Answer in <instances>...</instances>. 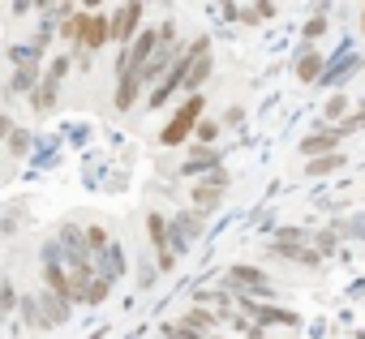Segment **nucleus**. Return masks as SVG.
I'll use <instances>...</instances> for the list:
<instances>
[{
	"label": "nucleus",
	"instance_id": "obj_1",
	"mask_svg": "<svg viewBox=\"0 0 365 339\" xmlns=\"http://www.w3.org/2000/svg\"><path fill=\"white\" fill-rule=\"evenodd\" d=\"M207 52H211V39H207V35H198V39H194V43H190L185 52H176L172 69H168V73H163V78L155 82V95L146 99V108H163V103H168V99H172V95H176L180 86H185V78H190L194 61H198V56H207Z\"/></svg>",
	"mask_w": 365,
	"mask_h": 339
},
{
	"label": "nucleus",
	"instance_id": "obj_2",
	"mask_svg": "<svg viewBox=\"0 0 365 339\" xmlns=\"http://www.w3.org/2000/svg\"><path fill=\"white\" fill-rule=\"evenodd\" d=\"M202 112H207V99H202V95H185V103L172 108L168 125L159 129V146H185V142L194 137V129H198Z\"/></svg>",
	"mask_w": 365,
	"mask_h": 339
},
{
	"label": "nucleus",
	"instance_id": "obj_3",
	"mask_svg": "<svg viewBox=\"0 0 365 339\" xmlns=\"http://www.w3.org/2000/svg\"><path fill=\"white\" fill-rule=\"evenodd\" d=\"M69 52L65 56H52V65H48V73H43V82H39V90L31 95V108L39 112V116H48L52 108H56V95H61V82H65V73H69Z\"/></svg>",
	"mask_w": 365,
	"mask_h": 339
},
{
	"label": "nucleus",
	"instance_id": "obj_4",
	"mask_svg": "<svg viewBox=\"0 0 365 339\" xmlns=\"http://www.w3.org/2000/svg\"><path fill=\"white\" fill-rule=\"evenodd\" d=\"M142 14H146L142 0H125V5L112 14V43H120V52L138 39V31H142Z\"/></svg>",
	"mask_w": 365,
	"mask_h": 339
},
{
	"label": "nucleus",
	"instance_id": "obj_5",
	"mask_svg": "<svg viewBox=\"0 0 365 339\" xmlns=\"http://www.w3.org/2000/svg\"><path fill=\"white\" fill-rule=\"evenodd\" d=\"M146 236H150V245L159 254V271H172L176 266V254H172V224H168V215L150 211L146 215Z\"/></svg>",
	"mask_w": 365,
	"mask_h": 339
},
{
	"label": "nucleus",
	"instance_id": "obj_6",
	"mask_svg": "<svg viewBox=\"0 0 365 339\" xmlns=\"http://www.w3.org/2000/svg\"><path fill=\"white\" fill-rule=\"evenodd\" d=\"M224 194H228V172H224V167H215V172L207 177V181H198L194 185V211H220V202H224Z\"/></svg>",
	"mask_w": 365,
	"mask_h": 339
},
{
	"label": "nucleus",
	"instance_id": "obj_7",
	"mask_svg": "<svg viewBox=\"0 0 365 339\" xmlns=\"http://www.w3.org/2000/svg\"><path fill=\"white\" fill-rule=\"evenodd\" d=\"M237 301H241V309L254 318V326H297V313H292V309L262 305V301H254V296H237Z\"/></svg>",
	"mask_w": 365,
	"mask_h": 339
},
{
	"label": "nucleus",
	"instance_id": "obj_8",
	"mask_svg": "<svg viewBox=\"0 0 365 339\" xmlns=\"http://www.w3.org/2000/svg\"><path fill=\"white\" fill-rule=\"evenodd\" d=\"M43 288H48L56 301H65V305H73V301H78V288H73V279H69L65 262H56V258H48V262H43Z\"/></svg>",
	"mask_w": 365,
	"mask_h": 339
},
{
	"label": "nucleus",
	"instance_id": "obj_9",
	"mask_svg": "<svg viewBox=\"0 0 365 339\" xmlns=\"http://www.w3.org/2000/svg\"><path fill=\"white\" fill-rule=\"evenodd\" d=\"M103 43H112V18H108V14H91V18H86V31H82V43H78V48L91 56V52H99Z\"/></svg>",
	"mask_w": 365,
	"mask_h": 339
},
{
	"label": "nucleus",
	"instance_id": "obj_10",
	"mask_svg": "<svg viewBox=\"0 0 365 339\" xmlns=\"http://www.w3.org/2000/svg\"><path fill=\"white\" fill-rule=\"evenodd\" d=\"M228 288H250V292H271V279H267V271H258V266H228Z\"/></svg>",
	"mask_w": 365,
	"mask_h": 339
},
{
	"label": "nucleus",
	"instance_id": "obj_11",
	"mask_svg": "<svg viewBox=\"0 0 365 339\" xmlns=\"http://www.w3.org/2000/svg\"><path fill=\"white\" fill-rule=\"evenodd\" d=\"M138 90H142V73L138 69H125V73H116V112H129L133 108V99H138Z\"/></svg>",
	"mask_w": 365,
	"mask_h": 339
},
{
	"label": "nucleus",
	"instance_id": "obj_12",
	"mask_svg": "<svg viewBox=\"0 0 365 339\" xmlns=\"http://www.w3.org/2000/svg\"><path fill=\"white\" fill-rule=\"evenodd\" d=\"M220 322H224V318H220L215 309H207V305H190L185 313H180V326H190V330H198V335H211Z\"/></svg>",
	"mask_w": 365,
	"mask_h": 339
},
{
	"label": "nucleus",
	"instance_id": "obj_13",
	"mask_svg": "<svg viewBox=\"0 0 365 339\" xmlns=\"http://www.w3.org/2000/svg\"><path fill=\"white\" fill-rule=\"evenodd\" d=\"M335 146H339V133H335L331 125H327L322 133H309V137H301V155H305V159H318V155H331Z\"/></svg>",
	"mask_w": 365,
	"mask_h": 339
},
{
	"label": "nucleus",
	"instance_id": "obj_14",
	"mask_svg": "<svg viewBox=\"0 0 365 339\" xmlns=\"http://www.w3.org/2000/svg\"><path fill=\"white\" fill-rule=\"evenodd\" d=\"M271 254H275V258H284V262H297V266H318V262H322V254H318V249H309V245H301V241H297V245H279V241H275V245H271Z\"/></svg>",
	"mask_w": 365,
	"mask_h": 339
},
{
	"label": "nucleus",
	"instance_id": "obj_15",
	"mask_svg": "<svg viewBox=\"0 0 365 339\" xmlns=\"http://www.w3.org/2000/svg\"><path fill=\"white\" fill-rule=\"evenodd\" d=\"M322 73H327L322 52H314V48H309V52H301V56H297V78H301V82H318Z\"/></svg>",
	"mask_w": 365,
	"mask_h": 339
},
{
	"label": "nucleus",
	"instance_id": "obj_16",
	"mask_svg": "<svg viewBox=\"0 0 365 339\" xmlns=\"http://www.w3.org/2000/svg\"><path fill=\"white\" fill-rule=\"evenodd\" d=\"M35 82H39V56H31V61H22L18 65V73H14V95H26V90H35Z\"/></svg>",
	"mask_w": 365,
	"mask_h": 339
},
{
	"label": "nucleus",
	"instance_id": "obj_17",
	"mask_svg": "<svg viewBox=\"0 0 365 339\" xmlns=\"http://www.w3.org/2000/svg\"><path fill=\"white\" fill-rule=\"evenodd\" d=\"M215 167H220V150L198 146V150H194V159L180 167V172H185V177H198V172H215Z\"/></svg>",
	"mask_w": 365,
	"mask_h": 339
},
{
	"label": "nucleus",
	"instance_id": "obj_18",
	"mask_svg": "<svg viewBox=\"0 0 365 339\" xmlns=\"http://www.w3.org/2000/svg\"><path fill=\"white\" fill-rule=\"evenodd\" d=\"M339 167H344V155L331 150V155H318V159L305 163V177H331V172H339Z\"/></svg>",
	"mask_w": 365,
	"mask_h": 339
},
{
	"label": "nucleus",
	"instance_id": "obj_19",
	"mask_svg": "<svg viewBox=\"0 0 365 339\" xmlns=\"http://www.w3.org/2000/svg\"><path fill=\"white\" fill-rule=\"evenodd\" d=\"M35 301H39V309H43V322H48V326L69 322V305H65V301H56L52 292H43V296H35Z\"/></svg>",
	"mask_w": 365,
	"mask_h": 339
},
{
	"label": "nucleus",
	"instance_id": "obj_20",
	"mask_svg": "<svg viewBox=\"0 0 365 339\" xmlns=\"http://www.w3.org/2000/svg\"><path fill=\"white\" fill-rule=\"evenodd\" d=\"M86 18H91V14H82V9H78V14H69V18L61 22V39H65L69 48H78V43H82V31H86Z\"/></svg>",
	"mask_w": 365,
	"mask_h": 339
},
{
	"label": "nucleus",
	"instance_id": "obj_21",
	"mask_svg": "<svg viewBox=\"0 0 365 339\" xmlns=\"http://www.w3.org/2000/svg\"><path fill=\"white\" fill-rule=\"evenodd\" d=\"M108 292H112V283H108L103 275H95V279L78 292V301H82V305H103V301H108Z\"/></svg>",
	"mask_w": 365,
	"mask_h": 339
},
{
	"label": "nucleus",
	"instance_id": "obj_22",
	"mask_svg": "<svg viewBox=\"0 0 365 339\" xmlns=\"http://www.w3.org/2000/svg\"><path fill=\"white\" fill-rule=\"evenodd\" d=\"M103 254H108V258H103V266H99V275H103V279L112 283V279H120V275H125V254H120L116 245H108Z\"/></svg>",
	"mask_w": 365,
	"mask_h": 339
},
{
	"label": "nucleus",
	"instance_id": "obj_23",
	"mask_svg": "<svg viewBox=\"0 0 365 339\" xmlns=\"http://www.w3.org/2000/svg\"><path fill=\"white\" fill-rule=\"evenodd\" d=\"M220 133H224V125L202 116V120H198V129H194V142H198V146H215V142H220Z\"/></svg>",
	"mask_w": 365,
	"mask_h": 339
},
{
	"label": "nucleus",
	"instance_id": "obj_24",
	"mask_svg": "<svg viewBox=\"0 0 365 339\" xmlns=\"http://www.w3.org/2000/svg\"><path fill=\"white\" fill-rule=\"evenodd\" d=\"M18 309H22L26 326H35V330H52V326L43 322V309H39V301H35V296H22V305H18Z\"/></svg>",
	"mask_w": 365,
	"mask_h": 339
},
{
	"label": "nucleus",
	"instance_id": "obj_25",
	"mask_svg": "<svg viewBox=\"0 0 365 339\" xmlns=\"http://www.w3.org/2000/svg\"><path fill=\"white\" fill-rule=\"evenodd\" d=\"M207 78H211V52L194 61V69H190V78H185V90H198V86H202Z\"/></svg>",
	"mask_w": 365,
	"mask_h": 339
},
{
	"label": "nucleus",
	"instance_id": "obj_26",
	"mask_svg": "<svg viewBox=\"0 0 365 339\" xmlns=\"http://www.w3.org/2000/svg\"><path fill=\"white\" fill-rule=\"evenodd\" d=\"M82 236H86V249H91V254H103V249L112 245V236L103 232V224H91V228H86Z\"/></svg>",
	"mask_w": 365,
	"mask_h": 339
},
{
	"label": "nucleus",
	"instance_id": "obj_27",
	"mask_svg": "<svg viewBox=\"0 0 365 339\" xmlns=\"http://www.w3.org/2000/svg\"><path fill=\"white\" fill-rule=\"evenodd\" d=\"M22 305V296H18V288L9 283V279H0V318H5V313H14Z\"/></svg>",
	"mask_w": 365,
	"mask_h": 339
},
{
	"label": "nucleus",
	"instance_id": "obj_28",
	"mask_svg": "<svg viewBox=\"0 0 365 339\" xmlns=\"http://www.w3.org/2000/svg\"><path fill=\"white\" fill-rule=\"evenodd\" d=\"M348 108H352V103H348V95H331V99L322 103V116H327V120H344V116H348Z\"/></svg>",
	"mask_w": 365,
	"mask_h": 339
},
{
	"label": "nucleus",
	"instance_id": "obj_29",
	"mask_svg": "<svg viewBox=\"0 0 365 339\" xmlns=\"http://www.w3.org/2000/svg\"><path fill=\"white\" fill-rule=\"evenodd\" d=\"M163 339H198V330L180 326V322H168V326H163Z\"/></svg>",
	"mask_w": 365,
	"mask_h": 339
},
{
	"label": "nucleus",
	"instance_id": "obj_30",
	"mask_svg": "<svg viewBox=\"0 0 365 339\" xmlns=\"http://www.w3.org/2000/svg\"><path fill=\"white\" fill-rule=\"evenodd\" d=\"M322 31H327V18H314V22H309V26H305V39H318V35H322Z\"/></svg>",
	"mask_w": 365,
	"mask_h": 339
},
{
	"label": "nucleus",
	"instance_id": "obj_31",
	"mask_svg": "<svg viewBox=\"0 0 365 339\" xmlns=\"http://www.w3.org/2000/svg\"><path fill=\"white\" fill-rule=\"evenodd\" d=\"M241 116H245V112H241V103H232V108H228V112H224V120H220V125H224V129H228V125H237V120H241Z\"/></svg>",
	"mask_w": 365,
	"mask_h": 339
},
{
	"label": "nucleus",
	"instance_id": "obj_32",
	"mask_svg": "<svg viewBox=\"0 0 365 339\" xmlns=\"http://www.w3.org/2000/svg\"><path fill=\"white\" fill-rule=\"evenodd\" d=\"M9 146H14V150H18V155H22V150H26V146H31V133H9Z\"/></svg>",
	"mask_w": 365,
	"mask_h": 339
},
{
	"label": "nucleus",
	"instance_id": "obj_33",
	"mask_svg": "<svg viewBox=\"0 0 365 339\" xmlns=\"http://www.w3.org/2000/svg\"><path fill=\"white\" fill-rule=\"evenodd\" d=\"M254 14H258V22H262V18H271V14H275V5H271V0H258Z\"/></svg>",
	"mask_w": 365,
	"mask_h": 339
},
{
	"label": "nucleus",
	"instance_id": "obj_34",
	"mask_svg": "<svg viewBox=\"0 0 365 339\" xmlns=\"http://www.w3.org/2000/svg\"><path fill=\"white\" fill-rule=\"evenodd\" d=\"M327 249H335V236H331V232L318 236V254H327Z\"/></svg>",
	"mask_w": 365,
	"mask_h": 339
},
{
	"label": "nucleus",
	"instance_id": "obj_35",
	"mask_svg": "<svg viewBox=\"0 0 365 339\" xmlns=\"http://www.w3.org/2000/svg\"><path fill=\"white\" fill-rule=\"evenodd\" d=\"M78 5H82V14H103V9H99L103 0H78Z\"/></svg>",
	"mask_w": 365,
	"mask_h": 339
},
{
	"label": "nucleus",
	"instance_id": "obj_36",
	"mask_svg": "<svg viewBox=\"0 0 365 339\" xmlns=\"http://www.w3.org/2000/svg\"><path fill=\"white\" fill-rule=\"evenodd\" d=\"M9 133H14V120H9L5 112H0V137H9Z\"/></svg>",
	"mask_w": 365,
	"mask_h": 339
},
{
	"label": "nucleus",
	"instance_id": "obj_37",
	"mask_svg": "<svg viewBox=\"0 0 365 339\" xmlns=\"http://www.w3.org/2000/svg\"><path fill=\"white\" fill-rule=\"evenodd\" d=\"M35 5H39V9H52V5H61V0H35Z\"/></svg>",
	"mask_w": 365,
	"mask_h": 339
},
{
	"label": "nucleus",
	"instance_id": "obj_38",
	"mask_svg": "<svg viewBox=\"0 0 365 339\" xmlns=\"http://www.w3.org/2000/svg\"><path fill=\"white\" fill-rule=\"evenodd\" d=\"M361 31H365V9H361Z\"/></svg>",
	"mask_w": 365,
	"mask_h": 339
}]
</instances>
